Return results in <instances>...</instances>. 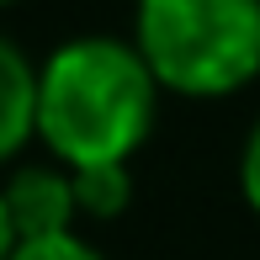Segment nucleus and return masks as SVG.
Wrapping results in <instances>:
<instances>
[{
    "mask_svg": "<svg viewBox=\"0 0 260 260\" xmlns=\"http://www.w3.org/2000/svg\"><path fill=\"white\" fill-rule=\"evenodd\" d=\"M11 260H106V255L90 250L80 234H53V239H21Z\"/></svg>",
    "mask_w": 260,
    "mask_h": 260,
    "instance_id": "nucleus-6",
    "label": "nucleus"
},
{
    "mask_svg": "<svg viewBox=\"0 0 260 260\" xmlns=\"http://www.w3.org/2000/svg\"><path fill=\"white\" fill-rule=\"evenodd\" d=\"M239 186H244V202L260 212V122L244 138V154H239Z\"/></svg>",
    "mask_w": 260,
    "mask_h": 260,
    "instance_id": "nucleus-7",
    "label": "nucleus"
},
{
    "mask_svg": "<svg viewBox=\"0 0 260 260\" xmlns=\"http://www.w3.org/2000/svg\"><path fill=\"white\" fill-rule=\"evenodd\" d=\"M38 138V69L11 38H0V159Z\"/></svg>",
    "mask_w": 260,
    "mask_h": 260,
    "instance_id": "nucleus-4",
    "label": "nucleus"
},
{
    "mask_svg": "<svg viewBox=\"0 0 260 260\" xmlns=\"http://www.w3.org/2000/svg\"><path fill=\"white\" fill-rule=\"evenodd\" d=\"M133 48L159 90L229 96L260 75V0H138Z\"/></svg>",
    "mask_w": 260,
    "mask_h": 260,
    "instance_id": "nucleus-2",
    "label": "nucleus"
},
{
    "mask_svg": "<svg viewBox=\"0 0 260 260\" xmlns=\"http://www.w3.org/2000/svg\"><path fill=\"white\" fill-rule=\"evenodd\" d=\"M16 250V229H11V212H6V197H0V260H11Z\"/></svg>",
    "mask_w": 260,
    "mask_h": 260,
    "instance_id": "nucleus-8",
    "label": "nucleus"
},
{
    "mask_svg": "<svg viewBox=\"0 0 260 260\" xmlns=\"http://www.w3.org/2000/svg\"><path fill=\"white\" fill-rule=\"evenodd\" d=\"M159 85L122 38H75L38 69V138L64 170L127 165L149 138Z\"/></svg>",
    "mask_w": 260,
    "mask_h": 260,
    "instance_id": "nucleus-1",
    "label": "nucleus"
},
{
    "mask_svg": "<svg viewBox=\"0 0 260 260\" xmlns=\"http://www.w3.org/2000/svg\"><path fill=\"white\" fill-rule=\"evenodd\" d=\"M69 181H75V202H80V212H90V218H112V212H122L127 197H133V175H127V165L69 170Z\"/></svg>",
    "mask_w": 260,
    "mask_h": 260,
    "instance_id": "nucleus-5",
    "label": "nucleus"
},
{
    "mask_svg": "<svg viewBox=\"0 0 260 260\" xmlns=\"http://www.w3.org/2000/svg\"><path fill=\"white\" fill-rule=\"evenodd\" d=\"M0 6H11V0H0Z\"/></svg>",
    "mask_w": 260,
    "mask_h": 260,
    "instance_id": "nucleus-9",
    "label": "nucleus"
},
{
    "mask_svg": "<svg viewBox=\"0 0 260 260\" xmlns=\"http://www.w3.org/2000/svg\"><path fill=\"white\" fill-rule=\"evenodd\" d=\"M6 212H11V229L21 239H53V234H75V181H69L64 165H21L6 186Z\"/></svg>",
    "mask_w": 260,
    "mask_h": 260,
    "instance_id": "nucleus-3",
    "label": "nucleus"
}]
</instances>
